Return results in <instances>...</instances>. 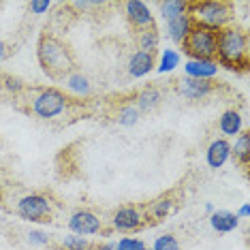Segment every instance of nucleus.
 I'll return each instance as SVG.
<instances>
[{
  "mask_svg": "<svg viewBox=\"0 0 250 250\" xmlns=\"http://www.w3.org/2000/svg\"><path fill=\"white\" fill-rule=\"evenodd\" d=\"M37 60L39 66L49 79H64L69 73L75 71V56L62 39L43 32L37 41Z\"/></svg>",
  "mask_w": 250,
  "mask_h": 250,
  "instance_id": "nucleus-1",
  "label": "nucleus"
},
{
  "mask_svg": "<svg viewBox=\"0 0 250 250\" xmlns=\"http://www.w3.org/2000/svg\"><path fill=\"white\" fill-rule=\"evenodd\" d=\"M216 62L227 71L244 73L248 69V35L237 26H227L216 35Z\"/></svg>",
  "mask_w": 250,
  "mask_h": 250,
  "instance_id": "nucleus-2",
  "label": "nucleus"
},
{
  "mask_svg": "<svg viewBox=\"0 0 250 250\" xmlns=\"http://www.w3.org/2000/svg\"><path fill=\"white\" fill-rule=\"evenodd\" d=\"M188 15L195 26H203L218 32L231 26L233 7L225 0H203V2H188Z\"/></svg>",
  "mask_w": 250,
  "mask_h": 250,
  "instance_id": "nucleus-3",
  "label": "nucleus"
},
{
  "mask_svg": "<svg viewBox=\"0 0 250 250\" xmlns=\"http://www.w3.org/2000/svg\"><path fill=\"white\" fill-rule=\"evenodd\" d=\"M69 105H71V99L64 94V90L41 88L32 94L28 111L32 116H37L39 120H54V118H60L62 113L69 109Z\"/></svg>",
  "mask_w": 250,
  "mask_h": 250,
  "instance_id": "nucleus-4",
  "label": "nucleus"
},
{
  "mask_svg": "<svg viewBox=\"0 0 250 250\" xmlns=\"http://www.w3.org/2000/svg\"><path fill=\"white\" fill-rule=\"evenodd\" d=\"M15 212L21 220H28V223H52L54 201L45 192H28L18 199Z\"/></svg>",
  "mask_w": 250,
  "mask_h": 250,
  "instance_id": "nucleus-5",
  "label": "nucleus"
},
{
  "mask_svg": "<svg viewBox=\"0 0 250 250\" xmlns=\"http://www.w3.org/2000/svg\"><path fill=\"white\" fill-rule=\"evenodd\" d=\"M216 35L203 26H192L186 41L182 43V52L188 56V60H216Z\"/></svg>",
  "mask_w": 250,
  "mask_h": 250,
  "instance_id": "nucleus-6",
  "label": "nucleus"
},
{
  "mask_svg": "<svg viewBox=\"0 0 250 250\" xmlns=\"http://www.w3.org/2000/svg\"><path fill=\"white\" fill-rule=\"evenodd\" d=\"M146 223H147V218H146L144 208L133 206V203L118 208L109 220L111 229L122 233V235H133V233H137L139 229H144Z\"/></svg>",
  "mask_w": 250,
  "mask_h": 250,
  "instance_id": "nucleus-7",
  "label": "nucleus"
},
{
  "mask_svg": "<svg viewBox=\"0 0 250 250\" xmlns=\"http://www.w3.org/2000/svg\"><path fill=\"white\" fill-rule=\"evenodd\" d=\"M69 231L73 235H82V237H90V235H99L103 231V220L101 216L92 212V209H75L71 216H69Z\"/></svg>",
  "mask_w": 250,
  "mask_h": 250,
  "instance_id": "nucleus-8",
  "label": "nucleus"
},
{
  "mask_svg": "<svg viewBox=\"0 0 250 250\" xmlns=\"http://www.w3.org/2000/svg\"><path fill=\"white\" fill-rule=\"evenodd\" d=\"M216 90L214 82H206V79H190V77H182L175 82V92L186 101H201L209 96Z\"/></svg>",
  "mask_w": 250,
  "mask_h": 250,
  "instance_id": "nucleus-9",
  "label": "nucleus"
},
{
  "mask_svg": "<svg viewBox=\"0 0 250 250\" xmlns=\"http://www.w3.org/2000/svg\"><path fill=\"white\" fill-rule=\"evenodd\" d=\"M124 13H126V20L128 24L137 30H146V28H152L154 26V15H152L150 7L141 0H128L124 4Z\"/></svg>",
  "mask_w": 250,
  "mask_h": 250,
  "instance_id": "nucleus-10",
  "label": "nucleus"
},
{
  "mask_svg": "<svg viewBox=\"0 0 250 250\" xmlns=\"http://www.w3.org/2000/svg\"><path fill=\"white\" fill-rule=\"evenodd\" d=\"M175 208H178V201L173 199V195H161V197L152 199L144 208V212H146L147 223L150 220H156L158 223V220H165L167 216H171L175 212Z\"/></svg>",
  "mask_w": 250,
  "mask_h": 250,
  "instance_id": "nucleus-11",
  "label": "nucleus"
},
{
  "mask_svg": "<svg viewBox=\"0 0 250 250\" xmlns=\"http://www.w3.org/2000/svg\"><path fill=\"white\" fill-rule=\"evenodd\" d=\"M231 158V141L225 139V137H218L214 139L212 144L208 146L206 150V163L209 169H220L229 163Z\"/></svg>",
  "mask_w": 250,
  "mask_h": 250,
  "instance_id": "nucleus-12",
  "label": "nucleus"
},
{
  "mask_svg": "<svg viewBox=\"0 0 250 250\" xmlns=\"http://www.w3.org/2000/svg\"><path fill=\"white\" fill-rule=\"evenodd\" d=\"M218 71H220V66L216 60H186L184 62V77H190V79L214 82Z\"/></svg>",
  "mask_w": 250,
  "mask_h": 250,
  "instance_id": "nucleus-13",
  "label": "nucleus"
},
{
  "mask_svg": "<svg viewBox=\"0 0 250 250\" xmlns=\"http://www.w3.org/2000/svg\"><path fill=\"white\" fill-rule=\"evenodd\" d=\"M62 82H64V90L71 96H75V99H88V96H92V92H94L90 77L83 75L82 71L69 73V75L62 79ZM69 94H66V96H69Z\"/></svg>",
  "mask_w": 250,
  "mask_h": 250,
  "instance_id": "nucleus-14",
  "label": "nucleus"
},
{
  "mask_svg": "<svg viewBox=\"0 0 250 250\" xmlns=\"http://www.w3.org/2000/svg\"><path fill=\"white\" fill-rule=\"evenodd\" d=\"M156 66V60H154V54H146V52H133L130 58L126 62V71L133 79H141L146 75H150Z\"/></svg>",
  "mask_w": 250,
  "mask_h": 250,
  "instance_id": "nucleus-15",
  "label": "nucleus"
},
{
  "mask_svg": "<svg viewBox=\"0 0 250 250\" xmlns=\"http://www.w3.org/2000/svg\"><path fill=\"white\" fill-rule=\"evenodd\" d=\"M218 130H220V135H223L225 139H229L233 137L235 139L237 135L244 130V118H242V113L237 111V109H227L220 113V118H218Z\"/></svg>",
  "mask_w": 250,
  "mask_h": 250,
  "instance_id": "nucleus-16",
  "label": "nucleus"
},
{
  "mask_svg": "<svg viewBox=\"0 0 250 250\" xmlns=\"http://www.w3.org/2000/svg\"><path fill=\"white\" fill-rule=\"evenodd\" d=\"M209 227H212V231L220 233V235H225V233H233L240 227V218L235 216V212H229V209H214L212 214H209Z\"/></svg>",
  "mask_w": 250,
  "mask_h": 250,
  "instance_id": "nucleus-17",
  "label": "nucleus"
},
{
  "mask_svg": "<svg viewBox=\"0 0 250 250\" xmlns=\"http://www.w3.org/2000/svg\"><path fill=\"white\" fill-rule=\"evenodd\" d=\"M163 101V92L158 90L156 86H147L144 90H139L137 94H135V107L139 109V113H150L154 111L158 105H161Z\"/></svg>",
  "mask_w": 250,
  "mask_h": 250,
  "instance_id": "nucleus-18",
  "label": "nucleus"
},
{
  "mask_svg": "<svg viewBox=\"0 0 250 250\" xmlns=\"http://www.w3.org/2000/svg\"><path fill=\"white\" fill-rule=\"evenodd\" d=\"M192 26H195V24H192L190 15L184 13V15H180V18L167 21V37L171 39L173 43L182 45L186 41V37H188V32L192 30Z\"/></svg>",
  "mask_w": 250,
  "mask_h": 250,
  "instance_id": "nucleus-19",
  "label": "nucleus"
},
{
  "mask_svg": "<svg viewBox=\"0 0 250 250\" xmlns=\"http://www.w3.org/2000/svg\"><path fill=\"white\" fill-rule=\"evenodd\" d=\"M231 158H235V163H240L244 169L250 165V133L242 130L231 144Z\"/></svg>",
  "mask_w": 250,
  "mask_h": 250,
  "instance_id": "nucleus-20",
  "label": "nucleus"
},
{
  "mask_svg": "<svg viewBox=\"0 0 250 250\" xmlns=\"http://www.w3.org/2000/svg\"><path fill=\"white\" fill-rule=\"evenodd\" d=\"M139 118H141V113H139L137 107H135V103H122L116 109V113H113V122H116L118 126H124V128L135 126V124L139 122Z\"/></svg>",
  "mask_w": 250,
  "mask_h": 250,
  "instance_id": "nucleus-21",
  "label": "nucleus"
},
{
  "mask_svg": "<svg viewBox=\"0 0 250 250\" xmlns=\"http://www.w3.org/2000/svg\"><path fill=\"white\" fill-rule=\"evenodd\" d=\"M158 45H161V35H158L156 26L146 28V30L137 32V47H139V52L154 54L158 49Z\"/></svg>",
  "mask_w": 250,
  "mask_h": 250,
  "instance_id": "nucleus-22",
  "label": "nucleus"
},
{
  "mask_svg": "<svg viewBox=\"0 0 250 250\" xmlns=\"http://www.w3.org/2000/svg\"><path fill=\"white\" fill-rule=\"evenodd\" d=\"M180 64H182V54L178 52V49L169 47V49H163L161 52V58H158L154 69L161 73V75H167V73H173Z\"/></svg>",
  "mask_w": 250,
  "mask_h": 250,
  "instance_id": "nucleus-23",
  "label": "nucleus"
},
{
  "mask_svg": "<svg viewBox=\"0 0 250 250\" xmlns=\"http://www.w3.org/2000/svg\"><path fill=\"white\" fill-rule=\"evenodd\" d=\"M158 13L165 21H171L180 15L188 13V2H184V0H163V2H158Z\"/></svg>",
  "mask_w": 250,
  "mask_h": 250,
  "instance_id": "nucleus-24",
  "label": "nucleus"
},
{
  "mask_svg": "<svg viewBox=\"0 0 250 250\" xmlns=\"http://www.w3.org/2000/svg\"><path fill=\"white\" fill-rule=\"evenodd\" d=\"M60 248L62 250H90V248H92V244L88 242V237L73 235V233H69L66 237H62Z\"/></svg>",
  "mask_w": 250,
  "mask_h": 250,
  "instance_id": "nucleus-25",
  "label": "nucleus"
},
{
  "mask_svg": "<svg viewBox=\"0 0 250 250\" xmlns=\"http://www.w3.org/2000/svg\"><path fill=\"white\" fill-rule=\"evenodd\" d=\"M116 250H146V242L141 237H133V235H122L113 242Z\"/></svg>",
  "mask_w": 250,
  "mask_h": 250,
  "instance_id": "nucleus-26",
  "label": "nucleus"
},
{
  "mask_svg": "<svg viewBox=\"0 0 250 250\" xmlns=\"http://www.w3.org/2000/svg\"><path fill=\"white\" fill-rule=\"evenodd\" d=\"M150 250H180V242L173 233H163L154 240Z\"/></svg>",
  "mask_w": 250,
  "mask_h": 250,
  "instance_id": "nucleus-27",
  "label": "nucleus"
},
{
  "mask_svg": "<svg viewBox=\"0 0 250 250\" xmlns=\"http://www.w3.org/2000/svg\"><path fill=\"white\" fill-rule=\"evenodd\" d=\"M0 88H4L7 92L11 94H20V92H24L26 86H24V82H21L20 77H13V75H0Z\"/></svg>",
  "mask_w": 250,
  "mask_h": 250,
  "instance_id": "nucleus-28",
  "label": "nucleus"
},
{
  "mask_svg": "<svg viewBox=\"0 0 250 250\" xmlns=\"http://www.w3.org/2000/svg\"><path fill=\"white\" fill-rule=\"evenodd\" d=\"M26 240L30 246H49L52 244V237H49L47 231H41V229H30L26 235Z\"/></svg>",
  "mask_w": 250,
  "mask_h": 250,
  "instance_id": "nucleus-29",
  "label": "nucleus"
},
{
  "mask_svg": "<svg viewBox=\"0 0 250 250\" xmlns=\"http://www.w3.org/2000/svg\"><path fill=\"white\" fill-rule=\"evenodd\" d=\"M52 0H30V4H28V9H30L32 15H45L49 9H52Z\"/></svg>",
  "mask_w": 250,
  "mask_h": 250,
  "instance_id": "nucleus-30",
  "label": "nucleus"
},
{
  "mask_svg": "<svg viewBox=\"0 0 250 250\" xmlns=\"http://www.w3.org/2000/svg\"><path fill=\"white\" fill-rule=\"evenodd\" d=\"M73 9H79V11H86V9H99L101 2H86V0H82V2H71Z\"/></svg>",
  "mask_w": 250,
  "mask_h": 250,
  "instance_id": "nucleus-31",
  "label": "nucleus"
},
{
  "mask_svg": "<svg viewBox=\"0 0 250 250\" xmlns=\"http://www.w3.org/2000/svg\"><path fill=\"white\" fill-rule=\"evenodd\" d=\"M235 216H237V218H240V220H246L248 216H250V206H248V203H242L240 209H237V212H235Z\"/></svg>",
  "mask_w": 250,
  "mask_h": 250,
  "instance_id": "nucleus-32",
  "label": "nucleus"
},
{
  "mask_svg": "<svg viewBox=\"0 0 250 250\" xmlns=\"http://www.w3.org/2000/svg\"><path fill=\"white\" fill-rule=\"evenodd\" d=\"M4 58H7V43L0 39V62H2Z\"/></svg>",
  "mask_w": 250,
  "mask_h": 250,
  "instance_id": "nucleus-33",
  "label": "nucleus"
},
{
  "mask_svg": "<svg viewBox=\"0 0 250 250\" xmlns=\"http://www.w3.org/2000/svg\"><path fill=\"white\" fill-rule=\"evenodd\" d=\"M96 250H116V246H113V242H105L101 246H96Z\"/></svg>",
  "mask_w": 250,
  "mask_h": 250,
  "instance_id": "nucleus-34",
  "label": "nucleus"
},
{
  "mask_svg": "<svg viewBox=\"0 0 250 250\" xmlns=\"http://www.w3.org/2000/svg\"><path fill=\"white\" fill-rule=\"evenodd\" d=\"M214 209H216V208H214V203H206V212H208V214H212Z\"/></svg>",
  "mask_w": 250,
  "mask_h": 250,
  "instance_id": "nucleus-35",
  "label": "nucleus"
},
{
  "mask_svg": "<svg viewBox=\"0 0 250 250\" xmlns=\"http://www.w3.org/2000/svg\"><path fill=\"white\" fill-rule=\"evenodd\" d=\"M146 250H150V248H146Z\"/></svg>",
  "mask_w": 250,
  "mask_h": 250,
  "instance_id": "nucleus-36",
  "label": "nucleus"
},
{
  "mask_svg": "<svg viewBox=\"0 0 250 250\" xmlns=\"http://www.w3.org/2000/svg\"><path fill=\"white\" fill-rule=\"evenodd\" d=\"M0 90H2V88H0Z\"/></svg>",
  "mask_w": 250,
  "mask_h": 250,
  "instance_id": "nucleus-37",
  "label": "nucleus"
}]
</instances>
